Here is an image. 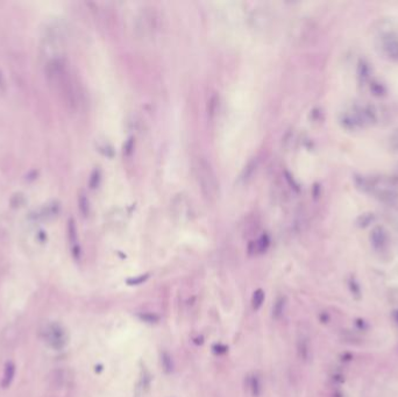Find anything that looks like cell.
I'll return each mask as SVG.
<instances>
[{
	"label": "cell",
	"instance_id": "cell-1",
	"mask_svg": "<svg viewBox=\"0 0 398 397\" xmlns=\"http://www.w3.org/2000/svg\"><path fill=\"white\" fill-rule=\"evenodd\" d=\"M195 173L203 197L210 203H215L219 196V182L212 165L204 157H198L195 164Z\"/></svg>",
	"mask_w": 398,
	"mask_h": 397
},
{
	"label": "cell",
	"instance_id": "cell-2",
	"mask_svg": "<svg viewBox=\"0 0 398 397\" xmlns=\"http://www.w3.org/2000/svg\"><path fill=\"white\" fill-rule=\"evenodd\" d=\"M378 48L384 57L398 62V36L395 33H384L378 40Z\"/></svg>",
	"mask_w": 398,
	"mask_h": 397
},
{
	"label": "cell",
	"instance_id": "cell-3",
	"mask_svg": "<svg viewBox=\"0 0 398 397\" xmlns=\"http://www.w3.org/2000/svg\"><path fill=\"white\" fill-rule=\"evenodd\" d=\"M370 245L375 250L382 252L387 248L389 238L386 228L383 226H375L370 233Z\"/></svg>",
	"mask_w": 398,
	"mask_h": 397
},
{
	"label": "cell",
	"instance_id": "cell-4",
	"mask_svg": "<svg viewBox=\"0 0 398 397\" xmlns=\"http://www.w3.org/2000/svg\"><path fill=\"white\" fill-rule=\"evenodd\" d=\"M339 121H340V125L347 131H358L360 130V128H363L360 118L358 117V114L353 108L348 111L342 112L340 115Z\"/></svg>",
	"mask_w": 398,
	"mask_h": 397
},
{
	"label": "cell",
	"instance_id": "cell-5",
	"mask_svg": "<svg viewBox=\"0 0 398 397\" xmlns=\"http://www.w3.org/2000/svg\"><path fill=\"white\" fill-rule=\"evenodd\" d=\"M357 78L360 87H365V85L369 84V82L371 80L370 64L368 63V61L365 58L359 59L358 68H357Z\"/></svg>",
	"mask_w": 398,
	"mask_h": 397
},
{
	"label": "cell",
	"instance_id": "cell-6",
	"mask_svg": "<svg viewBox=\"0 0 398 397\" xmlns=\"http://www.w3.org/2000/svg\"><path fill=\"white\" fill-rule=\"evenodd\" d=\"M297 353L303 361H307L311 358V343L307 336L301 335L297 339Z\"/></svg>",
	"mask_w": 398,
	"mask_h": 397
},
{
	"label": "cell",
	"instance_id": "cell-7",
	"mask_svg": "<svg viewBox=\"0 0 398 397\" xmlns=\"http://www.w3.org/2000/svg\"><path fill=\"white\" fill-rule=\"evenodd\" d=\"M285 305H286L285 297L283 296L277 297V300L275 301V303H274V306H273V318L280 319L282 317V315L284 314Z\"/></svg>",
	"mask_w": 398,
	"mask_h": 397
},
{
	"label": "cell",
	"instance_id": "cell-8",
	"mask_svg": "<svg viewBox=\"0 0 398 397\" xmlns=\"http://www.w3.org/2000/svg\"><path fill=\"white\" fill-rule=\"evenodd\" d=\"M369 89L371 93L376 97H383L386 96L387 89L384 87L383 83H381L378 79H371L369 82Z\"/></svg>",
	"mask_w": 398,
	"mask_h": 397
},
{
	"label": "cell",
	"instance_id": "cell-9",
	"mask_svg": "<svg viewBox=\"0 0 398 397\" xmlns=\"http://www.w3.org/2000/svg\"><path fill=\"white\" fill-rule=\"evenodd\" d=\"M264 302V292L263 290L258 289L253 295V298H252V305H253L254 310H259L261 306H262Z\"/></svg>",
	"mask_w": 398,
	"mask_h": 397
},
{
	"label": "cell",
	"instance_id": "cell-10",
	"mask_svg": "<svg viewBox=\"0 0 398 397\" xmlns=\"http://www.w3.org/2000/svg\"><path fill=\"white\" fill-rule=\"evenodd\" d=\"M161 362H162V366H163V368H164V370L166 371V373H170V371H173V369H174L173 360H171V357L166 352H164L163 354H162Z\"/></svg>",
	"mask_w": 398,
	"mask_h": 397
},
{
	"label": "cell",
	"instance_id": "cell-11",
	"mask_svg": "<svg viewBox=\"0 0 398 397\" xmlns=\"http://www.w3.org/2000/svg\"><path fill=\"white\" fill-rule=\"evenodd\" d=\"M373 221H374L373 213H365V215L359 217L358 225L360 226V227H367V226H369Z\"/></svg>",
	"mask_w": 398,
	"mask_h": 397
},
{
	"label": "cell",
	"instance_id": "cell-12",
	"mask_svg": "<svg viewBox=\"0 0 398 397\" xmlns=\"http://www.w3.org/2000/svg\"><path fill=\"white\" fill-rule=\"evenodd\" d=\"M349 289H350V292H352V295L354 297L357 298H360L361 296V289H360V285H359L357 283V281H355L354 279H350L349 280Z\"/></svg>",
	"mask_w": 398,
	"mask_h": 397
},
{
	"label": "cell",
	"instance_id": "cell-13",
	"mask_svg": "<svg viewBox=\"0 0 398 397\" xmlns=\"http://www.w3.org/2000/svg\"><path fill=\"white\" fill-rule=\"evenodd\" d=\"M140 318L144 320V322L147 323H155L158 320V317L155 315H152V314H144V315H140Z\"/></svg>",
	"mask_w": 398,
	"mask_h": 397
},
{
	"label": "cell",
	"instance_id": "cell-14",
	"mask_svg": "<svg viewBox=\"0 0 398 397\" xmlns=\"http://www.w3.org/2000/svg\"><path fill=\"white\" fill-rule=\"evenodd\" d=\"M390 147L395 151H398V130L393 132L390 138Z\"/></svg>",
	"mask_w": 398,
	"mask_h": 397
},
{
	"label": "cell",
	"instance_id": "cell-15",
	"mask_svg": "<svg viewBox=\"0 0 398 397\" xmlns=\"http://www.w3.org/2000/svg\"><path fill=\"white\" fill-rule=\"evenodd\" d=\"M250 386H252V390H253V394L258 396L259 394H258V391H256V390L259 389V386H260L259 380H258V379H253V380H252V384H250Z\"/></svg>",
	"mask_w": 398,
	"mask_h": 397
},
{
	"label": "cell",
	"instance_id": "cell-16",
	"mask_svg": "<svg viewBox=\"0 0 398 397\" xmlns=\"http://www.w3.org/2000/svg\"><path fill=\"white\" fill-rule=\"evenodd\" d=\"M396 315H397V318H396V322L398 323V311H397V312H396Z\"/></svg>",
	"mask_w": 398,
	"mask_h": 397
}]
</instances>
